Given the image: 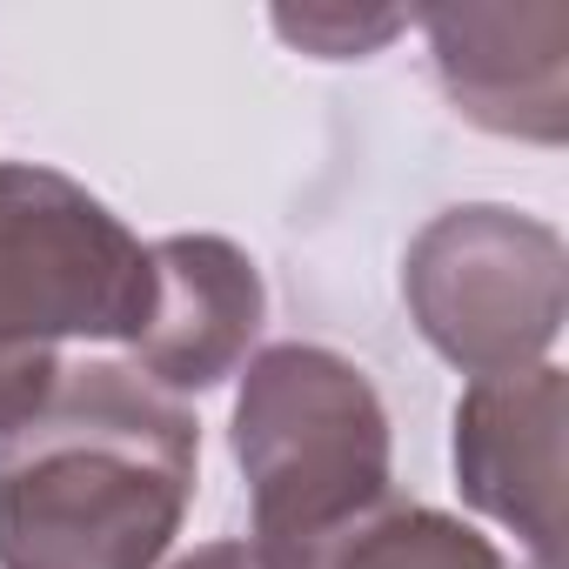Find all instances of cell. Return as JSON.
I'll use <instances>...</instances> for the list:
<instances>
[{"label": "cell", "instance_id": "cell-1", "mask_svg": "<svg viewBox=\"0 0 569 569\" xmlns=\"http://www.w3.org/2000/svg\"><path fill=\"white\" fill-rule=\"evenodd\" d=\"M194 476L188 422L121 369L54 382V409L0 436V562L148 569Z\"/></svg>", "mask_w": 569, "mask_h": 569}]
</instances>
